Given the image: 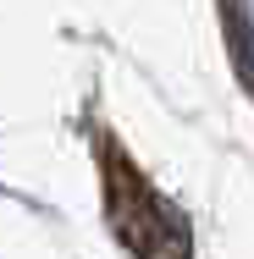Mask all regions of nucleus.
I'll use <instances>...</instances> for the list:
<instances>
[{
    "instance_id": "obj_1",
    "label": "nucleus",
    "mask_w": 254,
    "mask_h": 259,
    "mask_svg": "<svg viewBox=\"0 0 254 259\" xmlns=\"http://www.w3.org/2000/svg\"><path fill=\"white\" fill-rule=\"evenodd\" d=\"M105 215L116 237L138 259H188V226L183 215L133 171V160L116 144H105Z\"/></svg>"
},
{
    "instance_id": "obj_2",
    "label": "nucleus",
    "mask_w": 254,
    "mask_h": 259,
    "mask_svg": "<svg viewBox=\"0 0 254 259\" xmlns=\"http://www.w3.org/2000/svg\"><path fill=\"white\" fill-rule=\"evenodd\" d=\"M221 17H227V45H232V61H238V77L254 94V28H249L243 0H221Z\"/></svg>"
}]
</instances>
